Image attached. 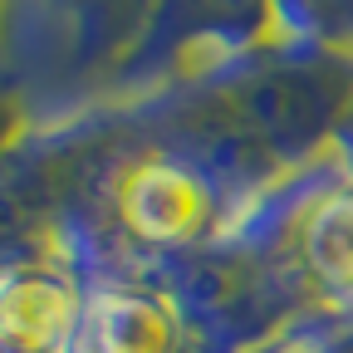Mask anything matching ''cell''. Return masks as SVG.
<instances>
[{
    "instance_id": "obj_4",
    "label": "cell",
    "mask_w": 353,
    "mask_h": 353,
    "mask_svg": "<svg viewBox=\"0 0 353 353\" xmlns=\"http://www.w3.org/2000/svg\"><path fill=\"white\" fill-rule=\"evenodd\" d=\"M304 260L324 285L353 290V192H329L324 201L309 206Z\"/></svg>"
},
{
    "instance_id": "obj_1",
    "label": "cell",
    "mask_w": 353,
    "mask_h": 353,
    "mask_svg": "<svg viewBox=\"0 0 353 353\" xmlns=\"http://www.w3.org/2000/svg\"><path fill=\"white\" fill-rule=\"evenodd\" d=\"M206 216H211L206 187L176 162H162V157L138 162L118 182V221L143 241H157V245L192 241L206 226Z\"/></svg>"
},
{
    "instance_id": "obj_2",
    "label": "cell",
    "mask_w": 353,
    "mask_h": 353,
    "mask_svg": "<svg viewBox=\"0 0 353 353\" xmlns=\"http://www.w3.org/2000/svg\"><path fill=\"white\" fill-rule=\"evenodd\" d=\"M74 285H64L54 270H34V265L0 270V348L44 353L74 329Z\"/></svg>"
},
{
    "instance_id": "obj_3",
    "label": "cell",
    "mask_w": 353,
    "mask_h": 353,
    "mask_svg": "<svg viewBox=\"0 0 353 353\" xmlns=\"http://www.w3.org/2000/svg\"><path fill=\"white\" fill-rule=\"evenodd\" d=\"M88 353H176V324L152 294H103L83 309Z\"/></svg>"
}]
</instances>
